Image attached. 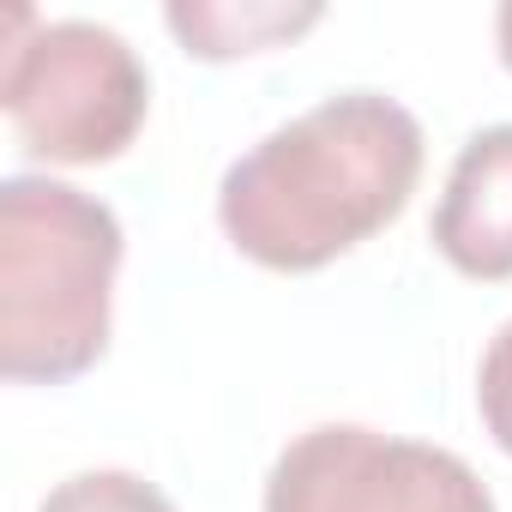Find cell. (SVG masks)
Listing matches in <instances>:
<instances>
[{
    "mask_svg": "<svg viewBox=\"0 0 512 512\" xmlns=\"http://www.w3.org/2000/svg\"><path fill=\"white\" fill-rule=\"evenodd\" d=\"M428 235L452 272L482 284L512 278V121L458 145Z\"/></svg>",
    "mask_w": 512,
    "mask_h": 512,
    "instance_id": "cell-5",
    "label": "cell"
},
{
    "mask_svg": "<svg viewBox=\"0 0 512 512\" xmlns=\"http://www.w3.org/2000/svg\"><path fill=\"white\" fill-rule=\"evenodd\" d=\"M476 410L494 434V446L512 458V320L488 338L482 368H476Z\"/></svg>",
    "mask_w": 512,
    "mask_h": 512,
    "instance_id": "cell-8",
    "label": "cell"
},
{
    "mask_svg": "<svg viewBox=\"0 0 512 512\" xmlns=\"http://www.w3.org/2000/svg\"><path fill=\"white\" fill-rule=\"evenodd\" d=\"M494 43H500V61L512 67V0H506L500 13H494Z\"/></svg>",
    "mask_w": 512,
    "mask_h": 512,
    "instance_id": "cell-9",
    "label": "cell"
},
{
    "mask_svg": "<svg viewBox=\"0 0 512 512\" xmlns=\"http://www.w3.org/2000/svg\"><path fill=\"white\" fill-rule=\"evenodd\" d=\"M121 223L103 199L49 181H0V374L73 380L109 350Z\"/></svg>",
    "mask_w": 512,
    "mask_h": 512,
    "instance_id": "cell-2",
    "label": "cell"
},
{
    "mask_svg": "<svg viewBox=\"0 0 512 512\" xmlns=\"http://www.w3.org/2000/svg\"><path fill=\"white\" fill-rule=\"evenodd\" d=\"M0 109L13 139L49 163H109L151 109V73L133 43L97 19L13 13L0 55Z\"/></svg>",
    "mask_w": 512,
    "mask_h": 512,
    "instance_id": "cell-3",
    "label": "cell"
},
{
    "mask_svg": "<svg viewBox=\"0 0 512 512\" xmlns=\"http://www.w3.org/2000/svg\"><path fill=\"white\" fill-rule=\"evenodd\" d=\"M169 31L187 43V55L199 61H229V55H253V49H272L302 37L308 25H320V0H169L163 7Z\"/></svg>",
    "mask_w": 512,
    "mask_h": 512,
    "instance_id": "cell-6",
    "label": "cell"
},
{
    "mask_svg": "<svg viewBox=\"0 0 512 512\" xmlns=\"http://www.w3.org/2000/svg\"><path fill=\"white\" fill-rule=\"evenodd\" d=\"M37 512H175V500L133 470H79L55 482Z\"/></svg>",
    "mask_w": 512,
    "mask_h": 512,
    "instance_id": "cell-7",
    "label": "cell"
},
{
    "mask_svg": "<svg viewBox=\"0 0 512 512\" xmlns=\"http://www.w3.org/2000/svg\"><path fill=\"white\" fill-rule=\"evenodd\" d=\"M266 512H494V494L446 446L320 422L278 452Z\"/></svg>",
    "mask_w": 512,
    "mask_h": 512,
    "instance_id": "cell-4",
    "label": "cell"
},
{
    "mask_svg": "<svg viewBox=\"0 0 512 512\" xmlns=\"http://www.w3.org/2000/svg\"><path fill=\"white\" fill-rule=\"evenodd\" d=\"M422 175V121L380 91H338L223 169L217 223L272 272H320L386 229Z\"/></svg>",
    "mask_w": 512,
    "mask_h": 512,
    "instance_id": "cell-1",
    "label": "cell"
}]
</instances>
